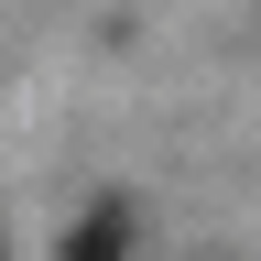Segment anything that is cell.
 I'll return each mask as SVG.
<instances>
[{
  "label": "cell",
  "mask_w": 261,
  "mask_h": 261,
  "mask_svg": "<svg viewBox=\"0 0 261 261\" xmlns=\"http://www.w3.org/2000/svg\"><path fill=\"white\" fill-rule=\"evenodd\" d=\"M109 250H120V207H98L76 240H65V261H109Z\"/></svg>",
  "instance_id": "cell-1"
}]
</instances>
